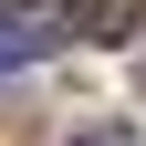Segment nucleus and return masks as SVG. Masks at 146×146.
<instances>
[{
	"label": "nucleus",
	"mask_w": 146,
	"mask_h": 146,
	"mask_svg": "<svg viewBox=\"0 0 146 146\" xmlns=\"http://www.w3.org/2000/svg\"><path fill=\"white\" fill-rule=\"evenodd\" d=\"M52 42H63V21H52V11H31V21H0V73H21V63H42Z\"/></svg>",
	"instance_id": "nucleus-1"
},
{
	"label": "nucleus",
	"mask_w": 146,
	"mask_h": 146,
	"mask_svg": "<svg viewBox=\"0 0 146 146\" xmlns=\"http://www.w3.org/2000/svg\"><path fill=\"white\" fill-rule=\"evenodd\" d=\"M146 21V0H63V31H104V42H115V31H136Z\"/></svg>",
	"instance_id": "nucleus-2"
},
{
	"label": "nucleus",
	"mask_w": 146,
	"mask_h": 146,
	"mask_svg": "<svg viewBox=\"0 0 146 146\" xmlns=\"http://www.w3.org/2000/svg\"><path fill=\"white\" fill-rule=\"evenodd\" d=\"M31 11H42V0H0V21H31Z\"/></svg>",
	"instance_id": "nucleus-3"
}]
</instances>
